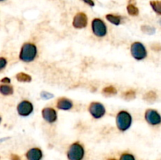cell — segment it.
<instances>
[{"label":"cell","instance_id":"obj_10","mask_svg":"<svg viewBox=\"0 0 161 160\" xmlns=\"http://www.w3.org/2000/svg\"><path fill=\"white\" fill-rule=\"evenodd\" d=\"M42 116L49 123H53L58 119V113L53 108H45L42 110Z\"/></svg>","mask_w":161,"mask_h":160},{"label":"cell","instance_id":"obj_8","mask_svg":"<svg viewBox=\"0 0 161 160\" xmlns=\"http://www.w3.org/2000/svg\"><path fill=\"white\" fill-rule=\"evenodd\" d=\"M34 107L33 104L28 100H22L17 105V112L20 116L26 117L32 113Z\"/></svg>","mask_w":161,"mask_h":160},{"label":"cell","instance_id":"obj_11","mask_svg":"<svg viewBox=\"0 0 161 160\" xmlns=\"http://www.w3.org/2000/svg\"><path fill=\"white\" fill-rule=\"evenodd\" d=\"M42 157L43 154L39 147H32L26 153V158L28 160H42Z\"/></svg>","mask_w":161,"mask_h":160},{"label":"cell","instance_id":"obj_3","mask_svg":"<svg viewBox=\"0 0 161 160\" xmlns=\"http://www.w3.org/2000/svg\"><path fill=\"white\" fill-rule=\"evenodd\" d=\"M85 156V150L83 146L79 142L72 144L67 153L69 160H83Z\"/></svg>","mask_w":161,"mask_h":160},{"label":"cell","instance_id":"obj_20","mask_svg":"<svg viewBox=\"0 0 161 160\" xmlns=\"http://www.w3.org/2000/svg\"><path fill=\"white\" fill-rule=\"evenodd\" d=\"M119 160H136L135 157L132 154L130 153H124L120 155V158Z\"/></svg>","mask_w":161,"mask_h":160},{"label":"cell","instance_id":"obj_25","mask_svg":"<svg viewBox=\"0 0 161 160\" xmlns=\"http://www.w3.org/2000/svg\"><path fill=\"white\" fill-rule=\"evenodd\" d=\"M10 159L11 160H20V156H18L17 155H14V154H13V155H11Z\"/></svg>","mask_w":161,"mask_h":160},{"label":"cell","instance_id":"obj_28","mask_svg":"<svg viewBox=\"0 0 161 160\" xmlns=\"http://www.w3.org/2000/svg\"><path fill=\"white\" fill-rule=\"evenodd\" d=\"M0 122H1V117H0Z\"/></svg>","mask_w":161,"mask_h":160},{"label":"cell","instance_id":"obj_5","mask_svg":"<svg viewBox=\"0 0 161 160\" xmlns=\"http://www.w3.org/2000/svg\"><path fill=\"white\" fill-rule=\"evenodd\" d=\"M92 31L97 37H105L107 35V27L105 22L99 18H94L91 23Z\"/></svg>","mask_w":161,"mask_h":160},{"label":"cell","instance_id":"obj_21","mask_svg":"<svg viewBox=\"0 0 161 160\" xmlns=\"http://www.w3.org/2000/svg\"><path fill=\"white\" fill-rule=\"evenodd\" d=\"M156 97H157V96H156L155 93L154 92H149L145 95L146 100H149V101H150V100H154L156 99Z\"/></svg>","mask_w":161,"mask_h":160},{"label":"cell","instance_id":"obj_24","mask_svg":"<svg viewBox=\"0 0 161 160\" xmlns=\"http://www.w3.org/2000/svg\"><path fill=\"white\" fill-rule=\"evenodd\" d=\"M83 1L86 4L89 5V6H94V1H93V0H83Z\"/></svg>","mask_w":161,"mask_h":160},{"label":"cell","instance_id":"obj_19","mask_svg":"<svg viewBox=\"0 0 161 160\" xmlns=\"http://www.w3.org/2000/svg\"><path fill=\"white\" fill-rule=\"evenodd\" d=\"M123 97L126 100H132V99L135 98V92L133 90L127 91V92H124V93L123 94Z\"/></svg>","mask_w":161,"mask_h":160},{"label":"cell","instance_id":"obj_23","mask_svg":"<svg viewBox=\"0 0 161 160\" xmlns=\"http://www.w3.org/2000/svg\"><path fill=\"white\" fill-rule=\"evenodd\" d=\"M41 96H42V97H43V98L45 99H50V97H53V95H52V94H50L49 93L47 92H42V93H41Z\"/></svg>","mask_w":161,"mask_h":160},{"label":"cell","instance_id":"obj_14","mask_svg":"<svg viewBox=\"0 0 161 160\" xmlns=\"http://www.w3.org/2000/svg\"><path fill=\"white\" fill-rule=\"evenodd\" d=\"M16 78L17 81L22 82V83H30L31 81V77L28 74L24 73V72H20L17 74Z\"/></svg>","mask_w":161,"mask_h":160},{"label":"cell","instance_id":"obj_26","mask_svg":"<svg viewBox=\"0 0 161 160\" xmlns=\"http://www.w3.org/2000/svg\"><path fill=\"white\" fill-rule=\"evenodd\" d=\"M2 83H10V79L9 78H4L1 80Z\"/></svg>","mask_w":161,"mask_h":160},{"label":"cell","instance_id":"obj_16","mask_svg":"<svg viewBox=\"0 0 161 160\" xmlns=\"http://www.w3.org/2000/svg\"><path fill=\"white\" fill-rule=\"evenodd\" d=\"M127 13H129V15L133 16V17H136L139 13V10H138V8L136 7L134 4H129L127 6Z\"/></svg>","mask_w":161,"mask_h":160},{"label":"cell","instance_id":"obj_18","mask_svg":"<svg viewBox=\"0 0 161 160\" xmlns=\"http://www.w3.org/2000/svg\"><path fill=\"white\" fill-rule=\"evenodd\" d=\"M150 6L157 14L161 15V1H151Z\"/></svg>","mask_w":161,"mask_h":160},{"label":"cell","instance_id":"obj_15","mask_svg":"<svg viewBox=\"0 0 161 160\" xmlns=\"http://www.w3.org/2000/svg\"><path fill=\"white\" fill-rule=\"evenodd\" d=\"M106 19L111 24L114 25H119L121 23V17L119 16L114 15V14H107Z\"/></svg>","mask_w":161,"mask_h":160},{"label":"cell","instance_id":"obj_9","mask_svg":"<svg viewBox=\"0 0 161 160\" xmlns=\"http://www.w3.org/2000/svg\"><path fill=\"white\" fill-rule=\"evenodd\" d=\"M88 19L86 14L84 13H78L74 17L72 25L75 28L77 29H82V28H86L87 25Z\"/></svg>","mask_w":161,"mask_h":160},{"label":"cell","instance_id":"obj_29","mask_svg":"<svg viewBox=\"0 0 161 160\" xmlns=\"http://www.w3.org/2000/svg\"><path fill=\"white\" fill-rule=\"evenodd\" d=\"M2 1H4V0H0V2H2Z\"/></svg>","mask_w":161,"mask_h":160},{"label":"cell","instance_id":"obj_17","mask_svg":"<svg viewBox=\"0 0 161 160\" xmlns=\"http://www.w3.org/2000/svg\"><path fill=\"white\" fill-rule=\"evenodd\" d=\"M102 93L105 95L108 96H112V95H115L117 93V90H116V88L113 86H106V87L102 89Z\"/></svg>","mask_w":161,"mask_h":160},{"label":"cell","instance_id":"obj_13","mask_svg":"<svg viewBox=\"0 0 161 160\" xmlns=\"http://www.w3.org/2000/svg\"><path fill=\"white\" fill-rule=\"evenodd\" d=\"M0 93L5 96H9L14 93V88L13 86L7 84L0 85Z\"/></svg>","mask_w":161,"mask_h":160},{"label":"cell","instance_id":"obj_27","mask_svg":"<svg viewBox=\"0 0 161 160\" xmlns=\"http://www.w3.org/2000/svg\"><path fill=\"white\" fill-rule=\"evenodd\" d=\"M107 160H116V159L115 158H108Z\"/></svg>","mask_w":161,"mask_h":160},{"label":"cell","instance_id":"obj_4","mask_svg":"<svg viewBox=\"0 0 161 160\" xmlns=\"http://www.w3.org/2000/svg\"><path fill=\"white\" fill-rule=\"evenodd\" d=\"M130 53L137 61H142L147 56L146 46L140 42H135L130 46Z\"/></svg>","mask_w":161,"mask_h":160},{"label":"cell","instance_id":"obj_1","mask_svg":"<svg viewBox=\"0 0 161 160\" xmlns=\"http://www.w3.org/2000/svg\"><path fill=\"white\" fill-rule=\"evenodd\" d=\"M37 53L38 50L36 45L31 42H26L22 45L21 49H20L19 58L20 61H24V62H31L36 59V57L37 56Z\"/></svg>","mask_w":161,"mask_h":160},{"label":"cell","instance_id":"obj_12","mask_svg":"<svg viewBox=\"0 0 161 160\" xmlns=\"http://www.w3.org/2000/svg\"><path fill=\"white\" fill-rule=\"evenodd\" d=\"M56 106L58 109L63 110V111H69L72 109L73 107V103L71 100L66 98V97H61L57 100Z\"/></svg>","mask_w":161,"mask_h":160},{"label":"cell","instance_id":"obj_6","mask_svg":"<svg viewBox=\"0 0 161 160\" xmlns=\"http://www.w3.org/2000/svg\"><path fill=\"white\" fill-rule=\"evenodd\" d=\"M88 110H89V112L91 113L92 117L96 119L102 118L105 115V112H106L105 106L102 103H99V102H92V103H91Z\"/></svg>","mask_w":161,"mask_h":160},{"label":"cell","instance_id":"obj_2","mask_svg":"<svg viewBox=\"0 0 161 160\" xmlns=\"http://www.w3.org/2000/svg\"><path fill=\"white\" fill-rule=\"evenodd\" d=\"M116 126L120 131H127L132 124V116L128 111H120L116 115Z\"/></svg>","mask_w":161,"mask_h":160},{"label":"cell","instance_id":"obj_22","mask_svg":"<svg viewBox=\"0 0 161 160\" xmlns=\"http://www.w3.org/2000/svg\"><path fill=\"white\" fill-rule=\"evenodd\" d=\"M7 64V60L4 57H0V72L6 67Z\"/></svg>","mask_w":161,"mask_h":160},{"label":"cell","instance_id":"obj_7","mask_svg":"<svg viewBox=\"0 0 161 160\" xmlns=\"http://www.w3.org/2000/svg\"><path fill=\"white\" fill-rule=\"evenodd\" d=\"M145 119L148 123L152 125H160L161 123V115L158 111L154 109L146 110L145 113Z\"/></svg>","mask_w":161,"mask_h":160}]
</instances>
